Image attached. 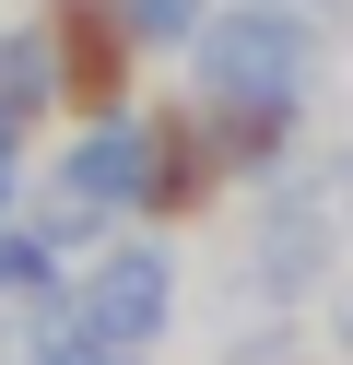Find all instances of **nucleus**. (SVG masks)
Listing matches in <instances>:
<instances>
[{"instance_id": "nucleus-1", "label": "nucleus", "mask_w": 353, "mask_h": 365, "mask_svg": "<svg viewBox=\"0 0 353 365\" xmlns=\"http://www.w3.org/2000/svg\"><path fill=\"white\" fill-rule=\"evenodd\" d=\"M188 95L200 106H318L329 83V24H306V12H282V0H212V24L177 48Z\"/></svg>"}, {"instance_id": "nucleus-2", "label": "nucleus", "mask_w": 353, "mask_h": 365, "mask_svg": "<svg viewBox=\"0 0 353 365\" xmlns=\"http://www.w3.org/2000/svg\"><path fill=\"white\" fill-rule=\"evenodd\" d=\"M329 271H342V212H329V189L282 177V189L247 212V247H235V294H259V307H306Z\"/></svg>"}, {"instance_id": "nucleus-3", "label": "nucleus", "mask_w": 353, "mask_h": 365, "mask_svg": "<svg viewBox=\"0 0 353 365\" xmlns=\"http://www.w3.org/2000/svg\"><path fill=\"white\" fill-rule=\"evenodd\" d=\"M36 24H47V48H59V95L83 106V118H118L130 106V83H141V36H130V12L118 0H36Z\"/></svg>"}, {"instance_id": "nucleus-4", "label": "nucleus", "mask_w": 353, "mask_h": 365, "mask_svg": "<svg viewBox=\"0 0 353 365\" xmlns=\"http://www.w3.org/2000/svg\"><path fill=\"white\" fill-rule=\"evenodd\" d=\"M71 307H83L106 341L153 354V341H165V318H177V259H165V236H118L106 259L71 283Z\"/></svg>"}, {"instance_id": "nucleus-5", "label": "nucleus", "mask_w": 353, "mask_h": 365, "mask_svg": "<svg viewBox=\"0 0 353 365\" xmlns=\"http://www.w3.org/2000/svg\"><path fill=\"white\" fill-rule=\"evenodd\" d=\"M59 48H47V24L24 12V24H0V118L12 130H36V118H59Z\"/></svg>"}, {"instance_id": "nucleus-6", "label": "nucleus", "mask_w": 353, "mask_h": 365, "mask_svg": "<svg viewBox=\"0 0 353 365\" xmlns=\"http://www.w3.org/2000/svg\"><path fill=\"white\" fill-rule=\"evenodd\" d=\"M24 365H141V354H130V341H106L83 307H71V283H59V294L24 307Z\"/></svg>"}, {"instance_id": "nucleus-7", "label": "nucleus", "mask_w": 353, "mask_h": 365, "mask_svg": "<svg viewBox=\"0 0 353 365\" xmlns=\"http://www.w3.org/2000/svg\"><path fill=\"white\" fill-rule=\"evenodd\" d=\"M118 12H130V36H141V48H153V59H177L188 36L212 24V0H118Z\"/></svg>"}, {"instance_id": "nucleus-8", "label": "nucleus", "mask_w": 353, "mask_h": 365, "mask_svg": "<svg viewBox=\"0 0 353 365\" xmlns=\"http://www.w3.org/2000/svg\"><path fill=\"white\" fill-rule=\"evenodd\" d=\"M24 142H36V130L0 118V212H24Z\"/></svg>"}, {"instance_id": "nucleus-9", "label": "nucleus", "mask_w": 353, "mask_h": 365, "mask_svg": "<svg viewBox=\"0 0 353 365\" xmlns=\"http://www.w3.org/2000/svg\"><path fill=\"white\" fill-rule=\"evenodd\" d=\"M282 12H306V24H329V36L353 24V0H282Z\"/></svg>"}, {"instance_id": "nucleus-10", "label": "nucleus", "mask_w": 353, "mask_h": 365, "mask_svg": "<svg viewBox=\"0 0 353 365\" xmlns=\"http://www.w3.org/2000/svg\"><path fill=\"white\" fill-rule=\"evenodd\" d=\"M0 365H24V354H0Z\"/></svg>"}]
</instances>
